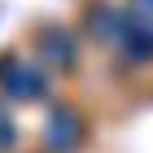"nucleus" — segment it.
I'll return each mask as SVG.
<instances>
[{
    "label": "nucleus",
    "mask_w": 153,
    "mask_h": 153,
    "mask_svg": "<svg viewBox=\"0 0 153 153\" xmlns=\"http://www.w3.org/2000/svg\"><path fill=\"white\" fill-rule=\"evenodd\" d=\"M83 136H88V127H83V118L74 114L70 105H61L48 114V127H44V144L53 153H74L83 144Z\"/></svg>",
    "instance_id": "obj_1"
},
{
    "label": "nucleus",
    "mask_w": 153,
    "mask_h": 153,
    "mask_svg": "<svg viewBox=\"0 0 153 153\" xmlns=\"http://www.w3.org/2000/svg\"><path fill=\"white\" fill-rule=\"evenodd\" d=\"M0 92L9 101H39L48 92V79L35 66H18V61H4L0 66Z\"/></svg>",
    "instance_id": "obj_2"
},
{
    "label": "nucleus",
    "mask_w": 153,
    "mask_h": 153,
    "mask_svg": "<svg viewBox=\"0 0 153 153\" xmlns=\"http://www.w3.org/2000/svg\"><path fill=\"white\" fill-rule=\"evenodd\" d=\"M39 57L48 66H61V70H74V61H79V44H74L70 31H57V26H48L44 35H39Z\"/></svg>",
    "instance_id": "obj_3"
},
{
    "label": "nucleus",
    "mask_w": 153,
    "mask_h": 153,
    "mask_svg": "<svg viewBox=\"0 0 153 153\" xmlns=\"http://www.w3.org/2000/svg\"><path fill=\"white\" fill-rule=\"evenodd\" d=\"M123 48H127V61H149L153 57V26L136 22V26H123Z\"/></svg>",
    "instance_id": "obj_4"
},
{
    "label": "nucleus",
    "mask_w": 153,
    "mask_h": 153,
    "mask_svg": "<svg viewBox=\"0 0 153 153\" xmlns=\"http://www.w3.org/2000/svg\"><path fill=\"white\" fill-rule=\"evenodd\" d=\"M18 144V127H13V118L0 109V149H13Z\"/></svg>",
    "instance_id": "obj_5"
},
{
    "label": "nucleus",
    "mask_w": 153,
    "mask_h": 153,
    "mask_svg": "<svg viewBox=\"0 0 153 153\" xmlns=\"http://www.w3.org/2000/svg\"><path fill=\"white\" fill-rule=\"evenodd\" d=\"M136 9H140L144 18H153V0H136Z\"/></svg>",
    "instance_id": "obj_6"
}]
</instances>
